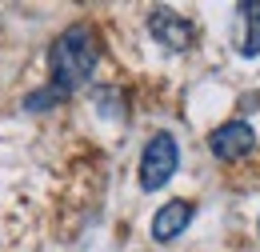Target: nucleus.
Returning <instances> with one entry per match:
<instances>
[{
  "instance_id": "7ed1b4c3",
  "label": "nucleus",
  "mask_w": 260,
  "mask_h": 252,
  "mask_svg": "<svg viewBox=\"0 0 260 252\" xmlns=\"http://www.w3.org/2000/svg\"><path fill=\"white\" fill-rule=\"evenodd\" d=\"M148 32H152V40L164 44L168 52H184V48H192V40H196L192 20H184V16L172 12V8H152V16H148Z\"/></svg>"
},
{
  "instance_id": "423d86ee",
  "label": "nucleus",
  "mask_w": 260,
  "mask_h": 252,
  "mask_svg": "<svg viewBox=\"0 0 260 252\" xmlns=\"http://www.w3.org/2000/svg\"><path fill=\"white\" fill-rule=\"evenodd\" d=\"M236 52L260 56V0L236 8Z\"/></svg>"
},
{
  "instance_id": "f03ea898",
  "label": "nucleus",
  "mask_w": 260,
  "mask_h": 252,
  "mask_svg": "<svg viewBox=\"0 0 260 252\" xmlns=\"http://www.w3.org/2000/svg\"><path fill=\"white\" fill-rule=\"evenodd\" d=\"M176 164H180V148H176V140H172L168 132H156V136L144 144V156H140V188H144V192L164 188V184L172 180Z\"/></svg>"
},
{
  "instance_id": "f257e3e1",
  "label": "nucleus",
  "mask_w": 260,
  "mask_h": 252,
  "mask_svg": "<svg viewBox=\"0 0 260 252\" xmlns=\"http://www.w3.org/2000/svg\"><path fill=\"white\" fill-rule=\"evenodd\" d=\"M100 60L96 48V32L88 24H72L68 32L56 36V44L48 48V68H52V88L60 96L76 92L80 84H88L92 68Z\"/></svg>"
},
{
  "instance_id": "20e7f679",
  "label": "nucleus",
  "mask_w": 260,
  "mask_h": 252,
  "mask_svg": "<svg viewBox=\"0 0 260 252\" xmlns=\"http://www.w3.org/2000/svg\"><path fill=\"white\" fill-rule=\"evenodd\" d=\"M208 148H212L216 160H228V164H232V160H244L256 148V132H252V124H244V120H228V124L212 128Z\"/></svg>"
},
{
  "instance_id": "0eeeda50",
  "label": "nucleus",
  "mask_w": 260,
  "mask_h": 252,
  "mask_svg": "<svg viewBox=\"0 0 260 252\" xmlns=\"http://www.w3.org/2000/svg\"><path fill=\"white\" fill-rule=\"evenodd\" d=\"M96 104L104 116H124V96L116 88H96Z\"/></svg>"
},
{
  "instance_id": "6e6552de",
  "label": "nucleus",
  "mask_w": 260,
  "mask_h": 252,
  "mask_svg": "<svg viewBox=\"0 0 260 252\" xmlns=\"http://www.w3.org/2000/svg\"><path fill=\"white\" fill-rule=\"evenodd\" d=\"M56 100H64V96H60L56 88H52V84H48V88H40V92L28 96V100H24V108H32V112H44V108H48V104H56Z\"/></svg>"
},
{
  "instance_id": "39448f33",
  "label": "nucleus",
  "mask_w": 260,
  "mask_h": 252,
  "mask_svg": "<svg viewBox=\"0 0 260 252\" xmlns=\"http://www.w3.org/2000/svg\"><path fill=\"white\" fill-rule=\"evenodd\" d=\"M192 216H196V204H192V200H168L160 212L152 216V240L168 244V240L184 236V228L192 224Z\"/></svg>"
}]
</instances>
